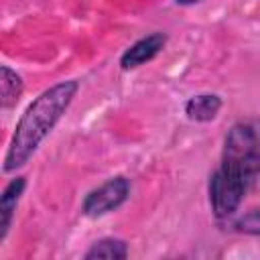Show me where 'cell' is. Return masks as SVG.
Here are the masks:
<instances>
[{"instance_id":"5b68a950","label":"cell","mask_w":260,"mask_h":260,"mask_svg":"<svg viewBox=\"0 0 260 260\" xmlns=\"http://www.w3.org/2000/svg\"><path fill=\"white\" fill-rule=\"evenodd\" d=\"M24 189H26V177L24 175H16L2 189V195H0V246L6 242V238L10 234L14 213H16V207H18L22 195H24Z\"/></svg>"},{"instance_id":"7a4b0ae2","label":"cell","mask_w":260,"mask_h":260,"mask_svg":"<svg viewBox=\"0 0 260 260\" xmlns=\"http://www.w3.org/2000/svg\"><path fill=\"white\" fill-rule=\"evenodd\" d=\"M79 79H65L43 89L20 114L8 150L4 154L2 171L6 175L22 169L39 150L43 140L55 130L79 91Z\"/></svg>"},{"instance_id":"52a82bcc","label":"cell","mask_w":260,"mask_h":260,"mask_svg":"<svg viewBox=\"0 0 260 260\" xmlns=\"http://www.w3.org/2000/svg\"><path fill=\"white\" fill-rule=\"evenodd\" d=\"M24 93V79L18 71L8 65L0 67V106L2 110H12Z\"/></svg>"},{"instance_id":"277c9868","label":"cell","mask_w":260,"mask_h":260,"mask_svg":"<svg viewBox=\"0 0 260 260\" xmlns=\"http://www.w3.org/2000/svg\"><path fill=\"white\" fill-rule=\"evenodd\" d=\"M169 43V35L162 30H152L138 41H134L130 47H126L118 59V65L122 71H134L146 63H150L154 57L162 53V49Z\"/></svg>"},{"instance_id":"9c48e42d","label":"cell","mask_w":260,"mask_h":260,"mask_svg":"<svg viewBox=\"0 0 260 260\" xmlns=\"http://www.w3.org/2000/svg\"><path fill=\"white\" fill-rule=\"evenodd\" d=\"M225 230L234 234H244V236H260V205L250 207L242 213H236L228 221L219 223Z\"/></svg>"},{"instance_id":"6da1fadb","label":"cell","mask_w":260,"mask_h":260,"mask_svg":"<svg viewBox=\"0 0 260 260\" xmlns=\"http://www.w3.org/2000/svg\"><path fill=\"white\" fill-rule=\"evenodd\" d=\"M256 189H260V118L248 116L230 126L219 165L207 181V199L217 223L234 217Z\"/></svg>"},{"instance_id":"ba28073f","label":"cell","mask_w":260,"mask_h":260,"mask_svg":"<svg viewBox=\"0 0 260 260\" xmlns=\"http://www.w3.org/2000/svg\"><path fill=\"white\" fill-rule=\"evenodd\" d=\"M130 254L128 250V242L116 236H108V238H100L95 240L87 252L83 254L85 260H95V258H106V260H126Z\"/></svg>"},{"instance_id":"30bf717a","label":"cell","mask_w":260,"mask_h":260,"mask_svg":"<svg viewBox=\"0 0 260 260\" xmlns=\"http://www.w3.org/2000/svg\"><path fill=\"white\" fill-rule=\"evenodd\" d=\"M175 4H179V6H193V4H199V2H203V0H173Z\"/></svg>"},{"instance_id":"3957f363","label":"cell","mask_w":260,"mask_h":260,"mask_svg":"<svg viewBox=\"0 0 260 260\" xmlns=\"http://www.w3.org/2000/svg\"><path fill=\"white\" fill-rule=\"evenodd\" d=\"M130 189H132V183L126 175H114V177L106 179L102 185L93 187L83 197L81 213L89 219L104 217V215L120 209L128 201Z\"/></svg>"},{"instance_id":"8992f818","label":"cell","mask_w":260,"mask_h":260,"mask_svg":"<svg viewBox=\"0 0 260 260\" xmlns=\"http://www.w3.org/2000/svg\"><path fill=\"white\" fill-rule=\"evenodd\" d=\"M223 108V100L219 93H211V91H203V93H195L191 95L185 106L183 112L187 116V120L197 122V124H207L211 120L217 118V114Z\"/></svg>"}]
</instances>
